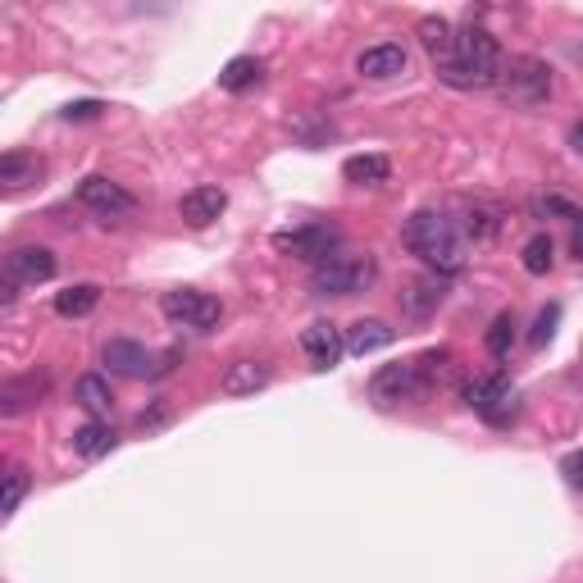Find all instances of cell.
<instances>
[{
  "label": "cell",
  "instance_id": "obj_1",
  "mask_svg": "<svg viewBox=\"0 0 583 583\" xmlns=\"http://www.w3.org/2000/svg\"><path fill=\"white\" fill-rule=\"evenodd\" d=\"M502 46L493 33H483V27H460L456 33V46L447 59H438V78L456 91H483V87H497L502 78Z\"/></svg>",
  "mask_w": 583,
  "mask_h": 583
},
{
  "label": "cell",
  "instance_id": "obj_2",
  "mask_svg": "<svg viewBox=\"0 0 583 583\" xmlns=\"http://www.w3.org/2000/svg\"><path fill=\"white\" fill-rule=\"evenodd\" d=\"M402 242L434 273H442V279L460 273V269H466V260H470L466 233H460V224L451 220V214H442V210H415L411 220H406V228H402Z\"/></svg>",
  "mask_w": 583,
  "mask_h": 583
},
{
  "label": "cell",
  "instance_id": "obj_3",
  "mask_svg": "<svg viewBox=\"0 0 583 583\" xmlns=\"http://www.w3.org/2000/svg\"><path fill=\"white\" fill-rule=\"evenodd\" d=\"M379 279V260L370 251H337L311 273V292L315 296H360L370 292Z\"/></svg>",
  "mask_w": 583,
  "mask_h": 583
},
{
  "label": "cell",
  "instance_id": "obj_4",
  "mask_svg": "<svg viewBox=\"0 0 583 583\" xmlns=\"http://www.w3.org/2000/svg\"><path fill=\"white\" fill-rule=\"evenodd\" d=\"M551 87H557V78H551V65L538 55H515L511 65H502V78H497L502 101H511L519 110H534V105L551 101Z\"/></svg>",
  "mask_w": 583,
  "mask_h": 583
},
{
  "label": "cell",
  "instance_id": "obj_5",
  "mask_svg": "<svg viewBox=\"0 0 583 583\" xmlns=\"http://www.w3.org/2000/svg\"><path fill=\"white\" fill-rule=\"evenodd\" d=\"M466 402L470 411L483 419V424H493V428H506L515 415H519V392L506 374H479L466 383Z\"/></svg>",
  "mask_w": 583,
  "mask_h": 583
},
{
  "label": "cell",
  "instance_id": "obj_6",
  "mask_svg": "<svg viewBox=\"0 0 583 583\" xmlns=\"http://www.w3.org/2000/svg\"><path fill=\"white\" fill-rule=\"evenodd\" d=\"M78 205L97 214L101 224H124V220L137 214V197L128 188H119V182L101 178V173H91V178L78 182Z\"/></svg>",
  "mask_w": 583,
  "mask_h": 583
},
{
  "label": "cell",
  "instance_id": "obj_7",
  "mask_svg": "<svg viewBox=\"0 0 583 583\" xmlns=\"http://www.w3.org/2000/svg\"><path fill=\"white\" fill-rule=\"evenodd\" d=\"M424 392H428V383H424L415 360L383 365V370H374V379H370V402L374 406H406V402H419Z\"/></svg>",
  "mask_w": 583,
  "mask_h": 583
},
{
  "label": "cell",
  "instance_id": "obj_8",
  "mask_svg": "<svg viewBox=\"0 0 583 583\" xmlns=\"http://www.w3.org/2000/svg\"><path fill=\"white\" fill-rule=\"evenodd\" d=\"M273 247H279L283 256L305 260V265H324L328 256H337L343 237H337V228H328V224H301V228L273 233Z\"/></svg>",
  "mask_w": 583,
  "mask_h": 583
},
{
  "label": "cell",
  "instance_id": "obj_9",
  "mask_svg": "<svg viewBox=\"0 0 583 583\" xmlns=\"http://www.w3.org/2000/svg\"><path fill=\"white\" fill-rule=\"evenodd\" d=\"M160 311H165V319H173V324H182V328L210 333L214 324H220L224 305L214 301L210 292H197V288H178V292H165V296H160Z\"/></svg>",
  "mask_w": 583,
  "mask_h": 583
},
{
  "label": "cell",
  "instance_id": "obj_10",
  "mask_svg": "<svg viewBox=\"0 0 583 583\" xmlns=\"http://www.w3.org/2000/svg\"><path fill=\"white\" fill-rule=\"evenodd\" d=\"M59 273V260L51 247H14L5 256V283L14 288H42Z\"/></svg>",
  "mask_w": 583,
  "mask_h": 583
},
{
  "label": "cell",
  "instance_id": "obj_11",
  "mask_svg": "<svg viewBox=\"0 0 583 583\" xmlns=\"http://www.w3.org/2000/svg\"><path fill=\"white\" fill-rule=\"evenodd\" d=\"M411 65V55L402 42H379V46H365L356 55V69L360 78H370V82H392V78H402Z\"/></svg>",
  "mask_w": 583,
  "mask_h": 583
},
{
  "label": "cell",
  "instance_id": "obj_12",
  "mask_svg": "<svg viewBox=\"0 0 583 583\" xmlns=\"http://www.w3.org/2000/svg\"><path fill=\"white\" fill-rule=\"evenodd\" d=\"M301 351L311 356L315 370H333V365L347 356V333L337 324H328V319H315L311 328L301 333Z\"/></svg>",
  "mask_w": 583,
  "mask_h": 583
},
{
  "label": "cell",
  "instance_id": "obj_13",
  "mask_svg": "<svg viewBox=\"0 0 583 583\" xmlns=\"http://www.w3.org/2000/svg\"><path fill=\"white\" fill-rule=\"evenodd\" d=\"M101 360L110 365L114 374H124V379H150V374H160L156 356H150L142 343H128V337H110Z\"/></svg>",
  "mask_w": 583,
  "mask_h": 583
},
{
  "label": "cell",
  "instance_id": "obj_14",
  "mask_svg": "<svg viewBox=\"0 0 583 583\" xmlns=\"http://www.w3.org/2000/svg\"><path fill=\"white\" fill-rule=\"evenodd\" d=\"M460 233H466V242H493L506 224V214L493 205V201H460Z\"/></svg>",
  "mask_w": 583,
  "mask_h": 583
},
{
  "label": "cell",
  "instance_id": "obj_15",
  "mask_svg": "<svg viewBox=\"0 0 583 583\" xmlns=\"http://www.w3.org/2000/svg\"><path fill=\"white\" fill-rule=\"evenodd\" d=\"M224 205H228V192L224 188H192V192H182V201H178V214L188 220L192 228H210L214 220L224 214Z\"/></svg>",
  "mask_w": 583,
  "mask_h": 583
},
{
  "label": "cell",
  "instance_id": "obj_16",
  "mask_svg": "<svg viewBox=\"0 0 583 583\" xmlns=\"http://www.w3.org/2000/svg\"><path fill=\"white\" fill-rule=\"evenodd\" d=\"M447 296V283H442V273H424V279H415L406 292H402V311L411 319H428L442 305Z\"/></svg>",
  "mask_w": 583,
  "mask_h": 583
},
{
  "label": "cell",
  "instance_id": "obj_17",
  "mask_svg": "<svg viewBox=\"0 0 583 583\" xmlns=\"http://www.w3.org/2000/svg\"><path fill=\"white\" fill-rule=\"evenodd\" d=\"M265 383H269V365L265 360H233L228 370H224V379H220L224 396H251Z\"/></svg>",
  "mask_w": 583,
  "mask_h": 583
},
{
  "label": "cell",
  "instance_id": "obj_18",
  "mask_svg": "<svg viewBox=\"0 0 583 583\" xmlns=\"http://www.w3.org/2000/svg\"><path fill=\"white\" fill-rule=\"evenodd\" d=\"M46 165L37 156H27V150H10L5 160H0V182H5V192H23V188H33V182H42Z\"/></svg>",
  "mask_w": 583,
  "mask_h": 583
},
{
  "label": "cell",
  "instance_id": "obj_19",
  "mask_svg": "<svg viewBox=\"0 0 583 583\" xmlns=\"http://www.w3.org/2000/svg\"><path fill=\"white\" fill-rule=\"evenodd\" d=\"M392 337H396V328H388L383 319H356L347 328V351L351 356H374V351L392 347Z\"/></svg>",
  "mask_w": 583,
  "mask_h": 583
},
{
  "label": "cell",
  "instance_id": "obj_20",
  "mask_svg": "<svg viewBox=\"0 0 583 583\" xmlns=\"http://www.w3.org/2000/svg\"><path fill=\"white\" fill-rule=\"evenodd\" d=\"M74 402H78L91 419H110V411H114V392H110V383H105L101 374H82V379L74 383Z\"/></svg>",
  "mask_w": 583,
  "mask_h": 583
},
{
  "label": "cell",
  "instance_id": "obj_21",
  "mask_svg": "<svg viewBox=\"0 0 583 583\" xmlns=\"http://www.w3.org/2000/svg\"><path fill=\"white\" fill-rule=\"evenodd\" d=\"M343 178L356 182V188H383V182L392 178V160L379 156V150H370V156H351L343 165Z\"/></svg>",
  "mask_w": 583,
  "mask_h": 583
},
{
  "label": "cell",
  "instance_id": "obj_22",
  "mask_svg": "<svg viewBox=\"0 0 583 583\" xmlns=\"http://www.w3.org/2000/svg\"><path fill=\"white\" fill-rule=\"evenodd\" d=\"M74 451L82 456V460H101V456H110L114 451V428L105 424V419H87L78 434H74Z\"/></svg>",
  "mask_w": 583,
  "mask_h": 583
},
{
  "label": "cell",
  "instance_id": "obj_23",
  "mask_svg": "<svg viewBox=\"0 0 583 583\" xmlns=\"http://www.w3.org/2000/svg\"><path fill=\"white\" fill-rule=\"evenodd\" d=\"M101 305V288L97 283H74L55 296V315H65V319H87L91 311Z\"/></svg>",
  "mask_w": 583,
  "mask_h": 583
},
{
  "label": "cell",
  "instance_id": "obj_24",
  "mask_svg": "<svg viewBox=\"0 0 583 583\" xmlns=\"http://www.w3.org/2000/svg\"><path fill=\"white\" fill-rule=\"evenodd\" d=\"M42 392H46V379H37V374H27V379H10L5 388H0V411H5V415H19V411L33 406Z\"/></svg>",
  "mask_w": 583,
  "mask_h": 583
},
{
  "label": "cell",
  "instance_id": "obj_25",
  "mask_svg": "<svg viewBox=\"0 0 583 583\" xmlns=\"http://www.w3.org/2000/svg\"><path fill=\"white\" fill-rule=\"evenodd\" d=\"M419 42H424V51L434 55V65H438V59H447L451 46H456V27H451L447 19H434V14H428V19H419Z\"/></svg>",
  "mask_w": 583,
  "mask_h": 583
},
{
  "label": "cell",
  "instance_id": "obj_26",
  "mask_svg": "<svg viewBox=\"0 0 583 583\" xmlns=\"http://www.w3.org/2000/svg\"><path fill=\"white\" fill-rule=\"evenodd\" d=\"M260 59L256 55H237V59H228L224 65V74H220V87L224 91H247V87H256L260 82Z\"/></svg>",
  "mask_w": 583,
  "mask_h": 583
},
{
  "label": "cell",
  "instance_id": "obj_27",
  "mask_svg": "<svg viewBox=\"0 0 583 583\" xmlns=\"http://www.w3.org/2000/svg\"><path fill=\"white\" fill-rule=\"evenodd\" d=\"M515 328H519V324H515V315H511V311H502L493 324H487V337H483V343H487V351H493L497 360H506V356H511V347H515Z\"/></svg>",
  "mask_w": 583,
  "mask_h": 583
},
{
  "label": "cell",
  "instance_id": "obj_28",
  "mask_svg": "<svg viewBox=\"0 0 583 583\" xmlns=\"http://www.w3.org/2000/svg\"><path fill=\"white\" fill-rule=\"evenodd\" d=\"M529 210H534V220H570V224H574L579 214H583L574 201H565V197H557V192L534 197V201H529Z\"/></svg>",
  "mask_w": 583,
  "mask_h": 583
},
{
  "label": "cell",
  "instance_id": "obj_29",
  "mask_svg": "<svg viewBox=\"0 0 583 583\" xmlns=\"http://www.w3.org/2000/svg\"><path fill=\"white\" fill-rule=\"evenodd\" d=\"M519 265H525L529 273H547L551 265H557V256H551V237L547 233H534L525 242V251H519Z\"/></svg>",
  "mask_w": 583,
  "mask_h": 583
},
{
  "label": "cell",
  "instance_id": "obj_30",
  "mask_svg": "<svg viewBox=\"0 0 583 583\" xmlns=\"http://www.w3.org/2000/svg\"><path fill=\"white\" fill-rule=\"evenodd\" d=\"M23 497H27V470L10 466V474H5V515H14L23 506Z\"/></svg>",
  "mask_w": 583,
  "mask_h": 583
},
{
  "label": "cell",
  "instance_id": "obj_31",
  "mask_svg": "<svg viewBox=\"0 0 583 583\" xmlns=\"http://www.w3.org/2000/svg\"><path fill=\"white\" fill-rule=\"evenodd\" d=\"M557 319H561V305H547V311L538 315V324H534V333H529V343L542 347L547 337H551V328H557Z\"/></svg>",
  "mask_w": 583,
  "mask_h": 583
},
{
  "label": "cell",
  "instance_id": "obj_32",
  "mask_svg": "<svg viewBox=\"0 0 583 583\" xmlns=\"http://www.w3.org/2000/svg\"><path fill=\"white\" fill-rule=\"evenodd\" d=\"M561 474H565V483L574 487V493H583V451H570L561 460Z\"/></svg>",
  "mask_w": 583,
  "mask_h": 583
},
{
  "label": "cell",
  "instance_id": "obj_33",
  "mask_svg": "<svg viewBox=\"0 0 583 583\" xmlns=\"http://www.w3.org/2000/svg\"><path fill=\"white\" fill-rule=\"evenodd\" d=\"M101 110H105L101 101H74V105L65 110V119H97Z\"/></svg>",
  "mask_w": 583,
  "mask_h": 583
},
{
  "label": "cell",
  "instance_id": "obj_34",
  "mask_svg": "<svg viewBox=\"0 0 583 583\" xmlns=\"http://www.w3.org/2000/svg\"><path fill=\"white\" fill-rule=\"evenodd\" d=\"M570 247H574V256L583 260V214L574 220V233H570Z\"/></svg>",
  "mask_w": 583,
  "mask_h": 583
},
{
  "label": "cell",
  "instance_id": "obj_35",
  "mask_svg": "<svg viewBox=\"0 0 583 583\" xmlns=\"http://www.w3.org/2000/svg\"><path fill=\"white\" fill-rule=\"evenodd\" d=\"M570 142H574V150H579V156H583V124H579V128L570 133Z\"/></svg>",
  "mask_w": 583,
  "mask_h": 583
}]
</instances>
